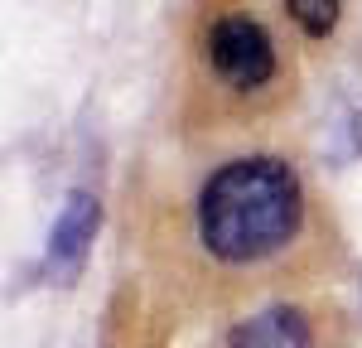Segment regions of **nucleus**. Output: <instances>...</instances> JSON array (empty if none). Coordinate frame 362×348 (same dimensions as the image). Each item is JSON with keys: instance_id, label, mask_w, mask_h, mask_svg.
I'll use <instances>...</instances> for the list:
<instances>
[{"instance_id": "obj_2", "label": "nucleus", "mask_w": 362, "mask_h": 348, "mask_svg": "<svg viewBox=\"0 0 362 348\" xmlns=\"http://www.w3.org/2000/svg\"><path fill=\"white\" fill-rule=\"evenodd\" d=\"M208 58L223 73V83H232L237 92H251V87L271 83V73H276L271 34L256 25L251 15H223L213 25V34H208Z\"/></svg>"}, {"instance_id": "obj_3", "label": "nucleus", "mask_w": 362, "mask_h": 348, "mask_svg": "<svg viewBox=\"0 0 362 348\" xmlns=\"http://www.w3.org/2000/svg\"><path fill=\"white\" fill-rule=\"evenodd\" d=\"M97 223H102V208H97L92 194H73V199L63 203V213H58V223H54V237H49V271H54L58 281H73L83 271L87 247L97 237Z\"/></svg>"}, {"instance_id": "obj_5", "label": "nucleus", "mask_w": 362, "mask_h": 348, "mask_svg": "<svg viewBox=\"0 0 362 348\" xmlns=\"http://www.w3.org/2000/svg\"><path fill=\"white\" fill-rule=\"evenodd\" d=\"M290 15L300 20V29L305 34H329V29L338 25V0H290Z\"/></svg>"}, {"instance_id": "obj_4", "label": "nucleus", "mask_w": 362, "mask_h": 348, "mask_svg": "<svg viewBox=\"0 0 362 348\" xmlns=\"http://www.w3.org/2000/svg\"><path fill=\"white\" fill-rule=\"evenodd\" d=\"M232 348H314V344H309V324L300 319V310L271 305V310H261L232 329Z\"/></svg>"}, {"instance_id": "obj_1", "label": "nucleus", "mask_w": 362, "mask_h": 348, "mask_svg": "<svg viewBox=\"0 0 362 348\" xmlns=\"http://www.w3.org/2000/svg\"><path fill=\"white\" fill-rule=\"evenodd\" d=\"M305 213V194L290 165L280 160H237L203 184L198 237L218 261L247 266L280 252Z\"/></svg>"}, {"instance_id": "obj_6", "label": "nucleus", "mask_w": 362, "mask_h": 348, "mask_svg": "<svg viewBox=\"0 0 362 348\" xmlns=\"http://www.w3.org/2000/svg\"><path fill=\"white\" fill-rule=\"evenodd\" d=\"M358 145H362V116H358Z\"/></svg>"}]
</instances>
